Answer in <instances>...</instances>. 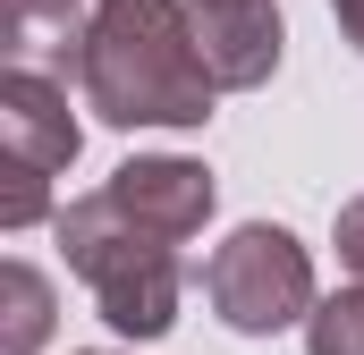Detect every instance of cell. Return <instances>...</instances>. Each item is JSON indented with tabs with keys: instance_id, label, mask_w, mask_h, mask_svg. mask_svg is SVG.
<instances>
[{
	"instance_id": "7",
	"label": "cell",
	"mask_w": 364,
	"mask_h": 355,
	"mask_svg": "<svg viewBox=\"0 0 364 355\" xmlns=\"http://www.w3.org/2000/svg\"><path fill=\"white\" fill-rule=\"evenodd\" d=\"M51 313H60L51 279L26 263V254H9V263H0V355H43Z\"/></svg>"
},
{
	"instance_id": "11",
	"label": "cell",
	"mask_w": 364,
	"mask_h": 355,
	"mask_svg": "<svg viewBox=\"0 0 364 355\" xmlns=\"http://www.w3.org/2000/svg\"><path fill=\"white\" fill-rule=\"evenodd\" d=\"M237 9H272V0H186V17H237Z\"/></svg>"
},
{
	"instance_id": "5",
	"label": "cell",
	"mask_w": 364,
	"mask_h": 355,
	"mask_svg": "<svg viewBox=\"0 0 364 355\" xmlns=\"http://www.w3.org/2000/svg\"><path fill=\"white\" fill-rule=\"evenodd\" d=\"M102 195L144 237H161V246L203 237V220L220 212V178L203 170V161H186V153H136V161H119V170L102 178Z\"/></svg>"
},
{
	"instance_id": "8",
	"label": "cell",
	"mask_w": 364,
	"mask_h": 355,
	"mask_svg": "<svg viewBox=\"0 0 364 355\" xmlns=\"http://www.w3.org/2000/svg\"><path fill=\"white\" fill-rule=\"evenodd\" d=\"M305 355H364V288H339L314 305L305 322Z\"/></svg>"
},
{
	"instance_id": "1",
	"label": "cell",
	"mask_w": 364,
	"mask_h": 355,
	"mask_svg": "<svg viewBox=\"0 0 364 355\" xmlns=\"http://www.w3.org/2000/svg\"><path fill=\"white\" fill-rule=\"evenodd\" d=\"M77 93L102 127H127V136L136 127H203L220 102L186 0H93Z\"/></svg>"
},
{
	"instance_id": "12",
	"label": "cell",
	"mask_w": 364,
	"mask_h": 355,
	"mask_svg": "<svg viewBox=\"0 0 364 355\" xmlns=\"http://www.w3.org/2000/svg\"><path fill=\"white\" fill-rule=\"evenodd\" d=\"M77 355H110V347H77Z\"/></svg>"
},
{
	"instance_id": "2",
	"label": "cell",
	"mask_w": 364,
	"mask_h": 355,
	"mask_svg": "<svg viewBox=\"0 0 364 355\" xmlns=\"http://www.w3.org/2000/svg\"><path fill=\"white\" fill-rule=\"evenodd\" d=\"M51 229H60L68 271L93 288V313H102L119 339H170V330H178V296H186L178 246L144 237V229H136L102 186L77 195V203H60Z\"/></svg>"
},
{
	"instance_id": "9",
	"label": "cell",
	"mask_w": 364,
	"mask_h": 355,
	"mask_svg": "<svg viewBox=\"0 0 364 355\" xmlns=\"http://www.w3.org/2000/svg\"><path fill=\"white\" fill-rule=\"evenodd\" d=\"M331 246H339V271L364 288V195H348V203H339V220H331Z\"/></svg>"
},
{
	"instance_id": "10",
	"label": "cell",
	"mask_w": 364,
	"mask_h": 355,
	"mask_svg": "<svg viewBox=\"0 0 364 355\" xmlns=\"http://www.w3.org/2000/svg\"><path fill=\"white\" fill-rule=\"evenodd\" d=\"M331 17H339V34L364 51V0H331Z\"/></svg>"
},
{
	"instance_id": "4",
	"label": "cell",
	"mask_w": 364,
	"mask_h": 355,
	"mask_svg": "<svg viewBox=\"0 0 364 355\" xmlns=\"http://www.w3.org/2000/svg\"><path fill=\"white\" fill-rule=\"evenodd\" d=\"M77 144H85V127H77L60 77H34V68H9L0 77V170H9V186H0V229L9 237L51 212V178L77 161Z\"/></svg>"
},
{
	"instance_id": "6",
	"label": "cell",
	"mask_w": 364,
	"mask_h": 355,
	"mask_svg": "<svg viewBox=\"0 0 364 355\" xmlns=\"http://www.w3.org/2000/svg\"><path fill=\"white\" fill-rule=\"evenodd\" d=\"M85 34H93V9L77 0H9V68H34V77H51V68H85Z\"/></svg>"
},
{
	"instance_id": "3",
	"label": "cell",
	"mask_w": 364,
	"mask_h": 355,
	"mask_svg": "<svg viewBox=\"0 0 364 355\" xmlns=\"http://www.w3.org/2000/svg\"><path fill=\"white\" fill-rule=\"evenodd\" d=\"M203 296L212 313L237 330V339H279V330H305L314 305H322V279H314V254L279 229V220H246L212 246L203 263Z\"/></svg>"
}]
</instances>
